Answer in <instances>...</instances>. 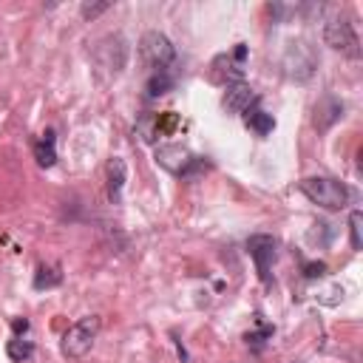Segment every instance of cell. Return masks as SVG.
I'll return each instance as SVG.
<instances>
[{"label":"cell","instance_id":"obj_1","mask_svg":"<svg viewBox=\"0 0 363 363\" xmlns=\"http://www.w3.org/2000/svg\"><path fill=\"white\" fill-rule=\"evenodd\" d=\"M298 190L318 207L323 210H343L352 199V190L340 182V179H332V176H309V179H301L298 182Z\"/></svg>","mask_w":363,"mask_h":363},{"label":"cell","instance_id":"obj_14","mask_svg":"<svg viewBox=\"0 0 363 363\" xmlns=\"http://www.w3.org/2000/svg\"><path fill=\"white\" fill-rule=\"evenodd\" d=\"M244 122H247V128H250L255 136H269V133L275 130V119H272V113H267L264 108H258V102L244 113Z\"/></svg>","mask_w":363,"mask_h":363},{"label":"cell","instance_id":"obj_26","mask_svg":"<svg viewBox=\"0 0 363 363\" xmlns=\"http://www.w3.org/2000/svg\"><path fill=\"white\" fill-rule=\"evenodd\" d=\"M11 329H14V337H23L28 332V320L26 318H14L11 320Z\"/></svg>","mask_w":363,"mask_h":363},{"label":"cell","instance_id":"obj_6","mask_svg":"<svg viewBox=\"0 0 363 363\" xmlns=\"http://www.w3.org/2000/svg\"><path fill=\"white\" fill-rule=\"evenodd\" d=\"M244 65H247V45L235 43L233 51L218 54L210 62V79L216 85H224V88L233 85V82H244Z\"/></svg>","mask_w":363,"mask_h":363},{"label":"cell","instance_id":"obj_25","mask_svg":"<svg viewBox=\"0 0 363 363\" xmlns=\"http://www.w3.org/2000/svg\"><path fill=\"white\" fill-rule=\"evenodd\" d=\"M111 9V3H82L79 6V14L85 17V20H94V17H99L102 11H108Z\"/></svg>","mask_w":363,"mask_h":363},{"label":"cell","instance_id":"obj_16","mask_svg":"<svg viewBox=\"0 0 363 363\" xmlns=\"http://www.w3.org/2000/svg\"><path fill=\"white\" fill-rule=\"evenodd\" d=\"M173 85H176V77L170 71H153L150 79L145 82V96L147 99H159L167 91H173Z\"/></svg>","mask_w":363,"mask_h":363},{"label":"cell","instance_id":"obj_10","mask_svg":"<svg viewBox=\"0 0 363 363\" xmlns=\"http://www.w3.org/2000/svg\"><path fill=\"white\" fill-rule=\"evenodd\" d=\"M255 102H258V96H255V91L247 82H233V85L224 88L221 105H224L227 113H247Z\"/></svg>","mask_w":363,"mask_h":363},{"label":"cell","instance_id":"obj_7","mask_svg":"<svg viewBox=\"0 0 363 363\" xmlns=\"http://www.w3.org/2000/svg\"><path fill=\"white\" fill-rule=\"evenodd\" d=\"M323 43L335 51H340L343 57L349 60H360V40H357V31L354 26L346 20V17H332L326 20L323 26Z\"/></svg>","mask_w":363,"mask_h":363},{"label":"cell","instance_id":"obj_8","mask_svg":"<svg viewBox=\"0 0 363 363\" xmlns=\"http://www.w3.org/2000/svg\"><path fill=\"white\" fill-rule=\"evenodd\" d=\"M247 252H250V258H252V264H255V269H258V278H261L264 284H269V267H272V261H275L278 241H275L272 235H267V233L250 235V238H247Z\"/></svg>","mask_w":363,"mask_h":363},{"label":"cell","instance_id":"obj_17","mask_svg":"<svg viewBox=\"0 0 363 363\" xmlns=\"http://www.w3.org/2000/svg\"><path fill=\"white\" fill-rule=\"evenodd\" d=\"M133 133L142 139V142H147V145H153L162 133H159V113H153V111H145L139 119H136V125H133Z\"/></svg>","mask_w":363,"mask_h":363},{"label":"cell","instance_id":"obj_13","mask_svg":"<svg viewBox=\"0 0 363 363\" xmlns=\"http://www.w3.org/2000/svg\"><path fill=\"white\" fill-rule=\"evenodd\" d=\"M125 182H128V164H125L122 156H113V159L108 162V199H111L113 204L122 201V187H125Z\"/></svg>","mask_w":363,"mask_h":363},{"label":"cell","instance_id":"obj_15","mask_svg":"<svg viewBox=\"0 0 363 363\" xmlns=\"http://www.w3.org/2000/svg\"><path fill=\"white\" fill-rule=\"evenodd\" d=\"M60 284H62V267L60 264H40L34 269V281H31L34 289H54Z\"/></svg>","mask_w":363,"mask_h":363},{"label":"cell","instance_id":"obj_20","mask_svg":"<svg viewBox=\"0 0 363 363\" xmlns=\"http://www.w3.org/2000/svg\"><path fill=\"white\" fill-rule=\"evenodd\" d=\"M255 323H258V329H255V332H247V335H244V340H247V346H252L255 352H261V349H264V343L272 337V332H275V329H272L269 323H264L261 318H258Z\"/></svg>","mask_w":363,"mask_h":363},{"label":"cell","instance_id":"obj_11","mask_svg":"<svg viewBox=\"0 0 363 363\" xmlns=\"http://www.w3.org/2000/svg\"><path fill=\"white\" fill-rule=\"evenodd\" d=\"M340 116H343V102H340L337 96L326 94V96L318 99V105H315V119H312V122H315L318 130H329Z\"/></svg>","mask_w":363,"mask_h":363},{"label":"cell","instance_id":"obj_18","mask_svg":"<svg viewBox=\"0 0 363 363\" xmlns=\"http://www.w3.org/2000/svg\"><path fill=\"white\" fill-rule=\"evenodd\" d=\"M6 354H9V360H14V363H26V360L34 357V343L26 340V337H11V340L6 343Z\"/></svg>","mask_w":363,"mask_h":363},{"label":"cell","instance_id":"obj_2","mask_svg":"<svg viewBox=\"0 0 363 363\" xmlns=\"http://www.w3.org/2000/svg\"><path fill=\"white\" fill-rule=\"evenodd\" d=\"M99 326H102L99 315H85V318H79L77 323H71V326L62 332L60 352H62L65 357H71V360L85 357V354L91 352L96 335H99Z\"/></svg>","mask_w":363,"mask_h":363},{"label":"cell","instance_id":"obj_5","mask_svg":"<svg viewBox=\"0 0 363 363\" xmlns=\"http://www.w3.org/2000/svg\"><path fill=\"white\" fill-rule=\"evenodd\" d=\"M281 65H284V74H286L289 79H295V82H309L312 74H315V68H318V54H315V48H312L306 40H292V43L286 45V51H284Z\"/></svg>","mask_w":363,"mask_h":363},{"label":"cell","instance_id":"obj_23","mask_svg":"<svg viewBox=\"0 0 363 363\" xmlns=\"http://www.w3.org/2000/svg\"><path fill=\"white\" fill-rule=\"evenodd\" d=\"M207 170V162L201 159V156H193V162L187 164V170L182 173V179H187V182H193V179H199L201 173Z\"/></svg>","mask_w":363,"mask_h":363},{"label":"cell","instance_id":"obj_12","mask_svg":"<svg viewBox=\"0 0 363 363\" xmlns=\"http://www.w3.org/2000/svg\"><path fill=\"white\" fill-rule=\"evenodd\" d=\"M31 150H34V159L40 167H54L57 164V133L51 128L43 130L40 139H34Z\"/></svg>","mask_w":363,"mask_h":363},{"label":"cell","instance_id":"obj_24","mask_svg":"<svg viewBox=\"0 0 363 363\" xmlns=\"http://www.w3.org/2000/svg\"><path fill=\"white\" fill-rule=\"evenodd\" d=\"M301 272H303V278H323L326 275V264L323 261H303Z\"/></svg>","mask_w":363,"mask_h":363},{"label":"cell","instance_id":"obj_19","mask_svg":"<svg viewBox=\"0 0 363 363\" xmlns=\"http://www.w3.org/2000/svg\"><path fill=\"white\" fill-rule=\"evenodd\" d=\"M332 238H335V227H332L329 221H315V224L309 227V233H306V241H309L312 247H329Z\"/></svg>","mask_w":363,"mask_h":363},{"label":"cell","instance_id":"obj_9","mask_svg":"<svg viewBox=\"0 0 363 363\" xmlns=\"http://www.w3.org/2000/svg\"><path fill=\"white\" fill-rule=\"evenodd\" d=\"M153 159H156V164L164 167L167 173L182 176V173L187 170V164L193 162V153H190L184 145H179V142H170V145H156Z\"/></svg>","mask_w":363,"mask_h":363},{"label":"cell","instance_id":"obj_4","mask_svg":"<svg viewBox=\"0 0 363 363\" xmlns=\"http://www.w3.org/2000/svg\"><path fill=\"white\" fill-rule=\"evenodd\" d=\"M139 57L150 71H170L176 60V45L162 31H145L139 40Z\"/></svg>","mask_w":363,"mask_h":363},{"label":"cell","instance_id":"obj_21","mask_svg":"<svg viewBox=\"0 0 363 363\" xmlns=\"http://www.w3.org/2000/svg\"><path fill=\"white\" fill-rule=\"evenodd\" d=\"M363 213L360 210H352L349 213V238H352V250H360L363 247Z\"/></svg>","mask_w":363,"mask_h":363},{"label":"cell","instance_id":"obj_3","mask_svg":"<svg viewBox=\"0 0 363 363\" xmlns=\"http://www.w3.org/2000/svg\"><path fill=\"white\" fill-rule=\"evenodd\" d=\"M94 62L96 71L105 74V79L119 77L122 68L128 65V43L122 34H108L94 45Z\"/></svg>","mask_w":363,"mask_h":363},{"label":"cell","instance_id":"obj_22","mask_svg":"<svg viewBox=\"0 0 363 363\" xmlns=\"http://www.w3.org/2000/svg\"><path fill=\"white\" fill-rule=\"evenodd\" d=\"M179 128V113H173V111H164V113H159V133L164 136V133H173Z\"/></svg>","mask_w":363,"mask_h":363}]
</instances>
